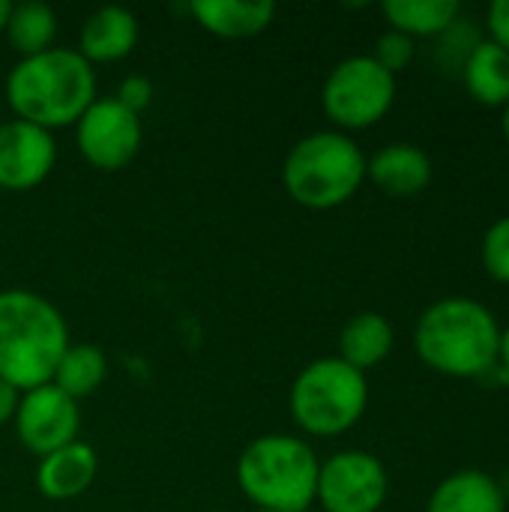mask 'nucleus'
<instances>
[{
  "instance_id": "obj_1",
  "label": "nucleus",
  "mask_w": 509,
  "mask_h": 512,
  "mask_svg": "<svg viewBox=\"0 0 509 512\" xmlns=\"http://www.w3.org/2000/svg\"><path fill=\"white\" fill-rule=\"evenodd\" d=\"M6 102L15 120L45 132L75 126L96 102V72L75 48H48L21 57L6 78Z\"/></svg>"
},
{
  "instance_id": "obj_2",
  "label": "nucleus",
  "mask_w": 509,
  "mask_h": 512,
  "mask_svg": "<svg viewBox=\"0 0 509 512\" xmlns=\"http://www.w3.org/2000/svg\"><path fill=\"white\" fill-rule=\"evenodd\" d=\"M69 348V327L60 309L36 291H0V378L18 393L51 384Z\"/></svg>"
},
{
  "instance_id": "obj_3",
  "label": "nucleus",
  "mask_w": 509,
  "mask_h": 512,
  "mask_svg": "<svg viewBox=\"0 0 509 512\" xmlns=\"http://www.w3.org/2000/svg\"><path fill=\"white\" fill-rule=\"evenodd\" d=\"M501 324L489 306L471 297H444L432 303L417 327V357L450 378H477L498 366Z\"/></svg>"
},
{
  "instance_id": "obj_4",
  "label": "nucleus",
  "mask_w": 509,
  "mask_h": 512,
  "mask_svg": "<svg viewBox=\"0 0 509 512\" xmlns=\"http://www.w3.org/2000/svg\"><path fill=\"white\" fill-rule=\"evenodd\" d=\"M321 462L297 435H261L237 459V486L255 510L306 512L315 504Z\"/></svg>"
},
{
  "instance_id": "obj_5",
  "label": "nucleus",
  "mask_w": 509,
  "mask_h": 512,
  "mask_svg": "<svg viewBox=\"0 0 509 512\" xmlns=\"http://www.w3.org/2000/svg\"><path fill=\"white\" fill-rule=\"evenodd\" d=\"M366 180V156L360 144L339 132L324 129L300 138L282 165V186L300 207L333 210L351 201Z\"/></svg>"
},
{
  "instance_id": "obj_6",
  "label": "nucleus",
  "mask_w": 509,
  "mask_h": 512,
  "mask_svg": "<svg viewBox=\"0 0 509 512\" xmlns=\"http://www.w3.org/2000/svg\"><path fill=\"white\" fill-rule=\"evenodd\" d=\"M369 405L366 375L339 357L312 360L291 384L288 408L294 423L315 438H336L357 426Z\"/></svg>"
},
{
  "instance_id": "obj_7",
  "label": "nucleus",
  "mask_w": 509,
  "mask_h": 512,
  "mask_svg": "<svg viewBox=\"0 0 509 512\" xmlns=\"http://www.w3.org/2000/svg\"><path fill=\"white\" fill-rule=\"evenodd\" d=\"M396 102V75H390L372 54H354L336 63L324 81L321 105L339 132L369 129L387 117Z\"/></svg>"
},
{
  "instance_id": "obj_8",
  "label": "nucleus",
  "mask_w": 509,
  "mask_h": 512,
  "mask_svg": "<svg viewBox=\"0 0 509 512\" xmlns=\"http://www.w3.org/2000/svg\"><path fill=\"white\" fill-rule=\"evenodd\" d=\"M390 480L378 456L345 450L321 462L315 501L324 512H378L387 501Z\"/></svg>"
},
{
  "instance_id": "obj_9",
  "label": "nucleus",
  "mask_w": 509,
  "mask_h": 512,
  "mask_svg": "<svg viewBox=\"0 0 509 512\" xmlns=\"http://www.w3.org/2000/svg\"><path fill=\"white\" fill-rule=\"evenodd\" d=\"M141 138H144L141 114L123 108L114 96L108 99L96 96V102L75 123V141L84 162H90L105 174L126 168L138 156Z\"/></svg>"
},
{
  "instance_id": "obj_10",
  "label": "nucleus",
  "mask_w": 509,
  "mask_h": 512,
  "mask_svg": "<svg viewBox=\"0 0 509 512\" xmlns=\"http://www.w3.org/2000/svg\"><path fill=\"white\" fill-rule=\"evenodd\" d=\"M12 423L21 447L45 459L48 453L78 441L81 414L75 399H69L54 384H42L36 390L21 393Z\"/></svg>"
},
{
  "instance_id": "obj_11",
  "label": "nucleus",
  "mask_w": 509,
  "mask_h": 512,
  "mask_svg": "<svg viewBox=\"0 0 509 512\" xmlns=\"http://www.w3.org/2000/svg\"><path fill=\"white\" fill-rule=\"evenodd\" d=\"M57 162L54 135L24 123H0V189L3 192H30L51 174Z\"/></svg>"
},
{
  "instance_id": "obj_12",
  "label": "nucleus",
  "mask_w": 509,
  "mask_h": 512,
  "mask_svg": "<svg viewBox=\"0 0 509 512\" xmlns=\"http://www.w3.org/2000/svg\"><path fill=\"white\" fill-rule=\"evenodd\" d=\"M366 180L393 198H414L432 183V159L423 147L396 141L366 159Z\"/></svg>"
},
{
  "instance_id": "obj_13",
  "label": "nucleus",
  "mask_w": 509,
  "mask_h": 512,
  "mask_svg": "<svg viewBox=\"0 0 509 512\" xmlns=\"http://www.w3.org/2000/svg\"><path fill=\"white\" fill-rule=\"evenodd\" d=\"M96 474H99L96 450L84 441H72L39 459L36 486L48 501H72L93 486Z\"/></svg>"
},
{
  "instance_id": "obj_14",
  "label": "nucleus",
  "mask_w": 509,
  "mask_h": 512,
  "mask_svg": "<svg viewBox=\"0 0 509 512\" xmlns=\"http://www.w3.org/2000/svg\"><path fill=\"white\" fill-rule=\"evenodd\" d=\"M138 18L123 6H99L87 15L78 39V54L93 63H117L138 45Z\"/></svg>"
},
{
  "instance_id": "obj_15",
  "label": "nucleus",
  "mask_w": 509,
  "mask_h": 512,
  "mask_svg": "<svg viewBox=\"0 0 509 512\" xmlns=\"http://www.w3.org/2000/svg\"><path fill=\"white\" fill-rule=\"evenodd\" d=\"M195 21L219 39H249L264 33L276 18L273 0H195Z\"/></svg>"
},
{
  "instance_id": "obj_16",
  "label": "nucleus",
  "mask_w": 509,
  "mask_h": 512,
  "mask_svg": "<svg viewBox=\"0 0 509 512\" xmlns=\"http://www.w3.org/2000/svg\"><path fill=\"white\" fill-rule=\"evenodd\" d=\"M507 495L501 483L486 471H456L441 480L426 504V512H504Z\"/></svg>"
},
{
  "instance_id": "obj_17",
  "label": "nucleus",
  "mask_w": 509,
  "mask_h": 512,
  "mask_svg": "<svg viewBox=\"0 0 509 512\" xmlns=\"http://www.w3.org/2000/svg\"><path fill=\"white\" fill-rule=\"evenodd\" d=\"M393 351V327L378 312H360L345 321L339 333V360L354 366L357 372H369L381 366Z\"/></svg>"
},
{
  "instance_id": "obj_18",
  "label": "nucleus",
  "mask_w": 509,
  "mask_h": 512,
  "mask_svg": "<svg viewBox=\"0 0 509 512\" xmlns=\"http://www.w3.org/2000/svg\"><path fill=\"white\" fill-rule=\"evenodd\" d=\"M468 93L489 108H504L509 102V51L486 39L471 48L462 69Z\"/></svg>"
},
{
  "instance_id": "obj_19",
  "label": "nucleus",
  "mask_w": 509,
  "mask_h": 512,
  "mask_svg": "<svg viewBox=\"0 0 509 512\" xmlns=\"http://www.w3.org/2000/svg\"><path fill=\"white\" fill-rule=\"evenodd\" d=\"M381 9L390 21V30H399L411 39L447 33L462 12L459 0H387Z\"/></svg>"
},
{
  "instance_id": "obj_20",
  "label": "nucleus",
  "mask_w": 509,
  "mask_h": 512,
  "mask_svg": "<svg viewBox=\"0 0 509 512\" xmlns=\"http://www.w3.org/2000/svg\"><path fill=\"white\" fill-rule=\"evenodd\" d=\"M54 36H57V15L51 6L39 0L12 3L6 21V39L21 57H33L54 48Z\"/></svg>"
},
{
  "instance_id": "obj_21",
  "label": "nucleus",
  "mask_w": 509,
  "mask_h": 512,
  "mask_svg": "<svg viewBox=\"0 0 509 512\" xmlns=\"http://www.w3.org/2000/svg\"><path fill=\"white\" fill-rule=\"evenodd\" d=\"M108 375V360L96 345H69L54 369L51 384L63 390L69 399H84L102 387Z\"/></svg>"
},
{
  "instance_id": "obj_22",
  "label": "nucleus",
  "mask_w": 509,
  "mask_h": 512,
  "mask_svg": "<svg viewBox=\"0 0 509 512\" xmlns=\"http://www.w3.org/2000/svg\"><path fill=\"white\" fill-rule=\"evenodd\" d=\"M483 267L495 282L509 285V216L489 225L483 237Z\"/></svg>"
},
{
  "instance_id": "obj_23",
  "label": "nucleus",
  "mask_w": 509,
  "mask_h": 512,
  "mask_svg": "<svg viewBox=\"0 0 509 512\" xmlns=\"http://www.w3.org/2000/svg\"><path fill=\"white\" fill-rule=\"evenodd\" d=\"M375 63H381L390 75H399L411 60H414V39L399 33V30H387L378 36L375 51H372Z\"/></svg>"
},
{
  "instance_id": "obj_24",
  "label": "nucleus",
  "mask_w": 509,
  "mask_h": 512,
  "mask_svg": "<svg viewBox=\"0 0 509 512\" xmlns=\"http://www.w3.org/2000/svg\"><path fill=\"white\" fill-rule=\"evenodd\" d=\"M114 99H117L123 108H129V111L141 114V111L153 102V84H150L144 75H126V78L117 84Z\"/></svg>"
},
{
  "instance_id": "obj_25",
  "label": "nucleus",
  "mask_w": 509,
  "mask_h": 512,
  "mask_svg": "<svg viewBox=\"0 0 509 512\" xmlns=\"http://www.w3.org/2000/svg\"><path fill=\"white\" fill-rule=\"evenodd\" d=\"M486 27L492 33V42H498L509 51V0H495L486 12Z\"/></svg>"
},
{
  "instance_id": "obj_26",
  "label": "nucleus",
  "mask_w": 509,
  "mask_h": 512,
  "mask_svg": "<svg viewBox=\"0 0 509 512\" xmlns=\"http://www.w3.org/2000/svg\"><path fill=\"white\" fill-rule=\"evenodd\" d=\"M18 399H21V393H18L12 384H6V381L0 378V426H6V423H12V420H15Z\"/></svg>"
},
{
  "instance_id": "obj_27",
  "label": "nucleus",
  "mask_w": 509,
  "mask_h": 512,
  "mask_svg": "<svg viewBox=\"0 0 509 512\" xmlns=\"http://www.w3.org/2000/svg\"><path fill=\"white\" fill-rule=\"evenodd\" d=\"M498 366L504 369V375L509 378V327L501 330V345H498Z\"/></svg>"
},
{
  "instance_id": "obj_28",
  "label": "nucleus",
  "mask_w": 509,
  "mask_h": 512,
  "mask_svg": "<svg viewBox=\"0 0 509 512\" xmlns=\"http://www.w3.org/2000/svg\"><path fill=\"white\" fill-rule=\"evenodd\" d=\"M9 9H12V3H9V0H0V33H6V21H9Z\"/></svg>"
},
{
  "instance_id": "obj_29",
  "label": "nucleus",
  "mask_w": 509,
  "mask_h": 512,
  "mask_svg": "<svg viewBox=\"0 0 509 512\" xmlns=\"http://www.w3.org/2000/svg\"><path fill=\"white\" fill-rule=\"evenodd\" d=\"M501 129H504V138H507L509 144V102L504 105V117H501Z\"/></svg>"
},
{
  "instance_id": "obj_30",
  "label": "nucleus",
  "mask_w": 509,
  "mask_h": 512,
  "mask_svg": "<svg viewBox=\"0 0 509 512\" xmlns=\"http://www.w3.org/2000/svg\"><path fill=\"white\" fill-rule=\"evenodd\" d=\"M252 512H276V510H252Z\"/></svg>"
},
{
  "instance_id": "obj_31",
  "label": "nucleus",
  "mask_w": 509,
  "mask_h": 512,
  "mask_svg": "<svg viewBox=\"0 0 509 512\" xmlns=\"http://www.w3.org/2000/svg\"><path fill=\"white\" fill-rule=\"evenodd\" d=\"M0 123H3V120H0Z\"/></svg>"
}]
</instances>
